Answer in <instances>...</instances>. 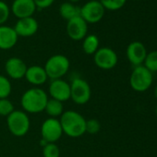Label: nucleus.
<instances>
[{
    "mask_svg": "<svg viewBox=\"0 0 157 157\" xmlns=\"http://www.w3.org/2000/svg\"><path fill=\"white\" fill-rule=\"evenodd\" d=\"M48 92L52 99L57 100L61 103L70 99V84L62 78L51 81Z\"/></svg>",
    "mask_w": 157,
    "mask_h": 157,
    "instance_id": "9b49d317",
    "label": "nucleus"
},
{
    "mask_svg": "<svg viewBox=\"0 0 157 157\" xmlns=\"http://www.w3.org/2000/svg\"><path fill=\"white\" fill-rule=\"evenodd\" d=\"M7 125L13 136L23 137L30 130L31 121L26 112L22 110H14L7 117Z\"/></svg>",
    "mask_w": 157,
    "mask_h": 157,
    "instance_id": "20e7f679",
    "label": "nucleus"
},
{
    "mask_svg": "<svg viewBox=\"0 0 157 157\" xmlns=\"http://www.w3.org/2000/svg\"><path fill=\"white\" fill-rule=\"evenodd\" d=\"M10 15V8L9 5L0 0V26L4 25V23L9 20Z\"/></svg>",
    "mask_w": 157,
    "mask_h": 157,
    "instance_id": "a878e982",
    "label": "nucleus"
},
{
    "mask_svg": "<svg viewBox=\"0 0 157 157\" xmlns=\"http://www.w3.org/2000/svg\"><path fill=\"white\" fill-rule=\"evenodd\" d=\"M62 127L59 119L49 117L45 119L41 126L42 140L47 143H56L63 135Z\"/></svg>",
    "mask_w": 157,
    "mask_h": 157,
    "instance_id": "0eeeda50",
    "label": "nucleus"
},
{
    "mask_svg": "<svg viewBox=\"0 0 157 157\" xmlns=\"http://www.w3.org/2000/svg\"><path fill=\"white\" fill-rule=\"evenodd\" d=\"M26 63L20 57H10L5 63V70L7 75L13 80H21L25 77L27 70Z\"/></svg>",
    "mask_w": 157,
    "mask_h": 157,
    "instance_id": "ddd939ff",
    "label": "nucleus"
},
{
    "mask_svg": "<svg viewBox=\"0 0 157 157\" xmlns=\"http://www.w3.org/2000/svg\"><path fill=\"white\" fill-rule=\"evenodd\" d=\"M19 36L13 27L6 25L0 26V49L10 50L13 48L16 45Z\"/></svg>",
    "mask_w": 157,
    "mask_h": 157,
    "instance_id": "f3484780",
    "label": "nucleus"
},
{
    "mask_svg": "<svg viewBox=\"0 0 157 157\" xmlns=\"http://www.w3.org/2000/svg\"><path fill=\"white\" fill-rule=\"evenodd\" d=\"M69 59L64 55H54L50 56L44 65V69L48 78L51 81L62 78L69 70Z\"/></svg>",
    "mask_w": 157,
    "mask_h": 157,
    "instance_id": "7ed1b4c3",
    "label": "nucleus"
},
{
    "mask_svg": "<svg viewBox=\"0 0 157 157\" xmlns=\"http://www.w3.org/2000/svg\"><path fill=\"white\" fill-rule=\"evenodd\" d=\"M101 129V124L97 119L92 118L89 120H86V132L89 134L94 135L98 133Z\"/></svg>",
    "mask_w": 157,
    "mask_h": 157,
    "instance_id": "bb28decb",
    "label": "nucleus"
},
{
    "mask_svg": "<svg viewBox=\"0 0 157 157\" xmlns=\"http://www.w3.org/2000/svg\"><path fill=\"white\" fill-rule=\"evenodd\" d=\"M154 94H155V97L157 99V86L155 87V90H154Z\"/></svg>",
    "mask_w": 157,
    "mask_h": 157,
    "instance_id": "c756f323",
    "label": "nucleus"
},
{
    "mask_svg": "<svg viewBox=\"0 0 157 157\" xmlns=\"http://www.w3.org/2000/svg\"><path fill=\"white\" fill-rule=\"evenodd\" d=\"M24 78H26V81L29 83L34 86H41L44 84L46 81L48 80V77H47L44 67L38 66V65L28 67Z\"/></svg>",
    "mask_w": 157,
    "mask_h": 157,
    "instance_id": "dca6fc26",
    "label": "nucleus"
},
{
    "mask_svg": "<svg viewBox=\"0 0 157 157\" xmlns=\"http://www.w3.org/2000/svg\"><path fill=\"white\" fill-rule=\"evenodd\" d=\"M44 157H59L60 149L56 143H46L43 147Z\"/></svg>",
    "mask_w": 157,
    "mask_h": 157,
    "instance_id": "393cba45",
    "label": "nucleus"
},
{
    "mask_svg": "<svg viewBox=\"0 0 157 157\" xmlns=\"http://www.w3.org/2000/svg\"><path fill=\"white\" fill-rule=\"evenodd\" d=\"M12 91V85L9 78L0 75V99L8 98Z\"/></svg>",
    "mask_w": 157,
    "mask_h": 157,
    "instance_id": "412c9836",
    "label": "nucleus"
},
{
    "mask_svg": "<svg viewBox=\"0 0 157 157\" xmlns=\"http://www.w3.org/2000/svg\"><path fill=\"white\" fill-rule=\"evenodd\" d=\"M33 1L35 3L36 8L44 10V9H47L51 7L56 0H33Z\"/></svg>",
    "mask_w": 157,
    "mask_h": 157,
    "instance_id": "cd10ccee",
    "label": "nucleus"
},
{
    "mask_svg": "<svg viewBox=\"0 0 157 157\" xmlns=\"http://www.w3.org/2000/svg\"><path fill=\"white\" fill-rule=\"evenodd\" d=\"M129 83L134 91L139 93L145 92L152 83V73L143 65L137 66L130 75Z\"/></svg>",
    "mask_w": 157,
    "mask_h": 157,
    "instance_id": "39448f33",
    "label": "nucleus"
},
{
    "mask_svg": "<svg viewBox=\"0 0 157 157\" xmlns=\"http://www.w3.org/2000/svg\"><path fill=\"white\" fill-rule=\"evenodd\" d=\"M13 103L8 98L0 99V116L8 117L14 111Z\"/></svg>",
    "mask_w": 157,
    "mask_h": 157,
    "instance_id": "b1692460",
    "label": "nucleus"
},
{
    "mask_svg": "<svg viewBox=\"0 0 157 157\" xmlns=\"http://www.w3.org/2000/svg\"><path fill=\"white\" fill-rule=\"evenodd\" d=\"M105 10L98 0H91L81 8V17L87 23H97L105 16Z\"/></svg>",
    "mask_w": 157,
    "mask_h": 157,
    "instance_id": "6e6552de",
    "label": "nucleus"
},
{
    "mask_svg": "<svg viewBox=\"0 0 157 157\" xmlns=\"http://www.w3.org/2000/svg\"><path fill=\"white\" fill-rule=\"evenodd\" d=\"M127 57L128 61L135 67L140 66L144 63L147 56V50L145 45L138 41L130 43L127 47Z\"/></svg>",
    "mask_w": 157,
    "mask_h": 157,
    "instance_id": "4468645a",
    "label": "nucleus"
},
{
    "mask_svg": "<svg viewBox=\"0 0 157 157\" xmlns=\"http://www.w3.org/2000/svg\"><path fill=\"white\" fill-rule=\"evenodd\" d=\"M44 111L46 114L53 118H57L58 117H61V115L64 113V106L63 103L55 100V99H48V102L46 104Z\"/></svg>",
    "mask_w": 157,
    "mask_h": 157,
    "instance_id": "aec40b11",
    "label": "nucleus"
},
{
    "mask_svg": "<svg viewBox=\"0 0 157 157\" xmlns=\"http://www.w3.org/2000/svg\"><path fill=\"white\" fill-rule=\"evenodd\" d=\"M36 9L33 0H14L11 4L10 12L20 20L33 17Z\"/></svg>",
    "mask_w": 157,
    "mask_h": 157,
    "instance_id": "f8f14e48",
    "label": "nucleus"
},
{
    "mask_svg": "<svg viewBox=\"0 0 157 157\" xmlns=\"http://www.w3.org/2000/svg\"><path fill=\"white\" fill-rule=\"evenodd\" d=\"M59 14L64 20L67 21L75 17L81 16V8L67 1L62 3L59 7Z\"/></svg>",
    "mask_w": 157,
    "mask_h": 157,
    "instance_id": "a211bd4d",
    "label": "nucleus"
},
{
    "mask_svg": "<svg viewBox=\"0 0 157 157\" xmlns=\"http://www.w3.org/2000/svg\"><path fill=\"white\" fill-rule=\"evenodd\" d=\"M99 49V38L95 34H87L82 41V50L86 55H94Z\"/></svg>",
    "mask_w": 157,
    "mask_h": 157,
    "instance_id": "6ab92c4d",
    "label": "nucleus"
},
{
    "mask_svg": "<svg viewBox=\"0 0 157 157\" xmlns=\"http://www.w3.org/2000/svg\"><path fill=\"white\" fill-rule=\"evenodd\" d=\"M13 28L19 37H31L37 33L39 23L33 17H29L18 20Z\"/></svg>",
    "mask_w": 157,
    "mask_h": 157,
    "instance_id": "2eb2a0df",
    "label": "nucleus"
},
{
    "mask_svg": "<svg viewBox=\"0 0 157 157\" xmlns=\"http://www.w3.org/2000/svg\"><path fill=\"white\" fill-rule=\"evenodd\" d=\"M98 1L103 5L105 10L114 11L122 9L125 6L127 0H98Z\"/></svg>",
    "mask_w": 157,
    "mask_h": 157,
    "instance_id": "5701e85b",
    "label": "nucleus"
},
{
    "mask_svg": "<svg viewBox=\"0 0 157 157\" xmlns=\"http://www.w3.org/2000/svg\"><path fill=\"white\" fill-rule=\"evenodd\" d=\"M59 121L63 133L70 138H80L86 133V119L78 112L64 111Z\"/></svg>",
    "mask_w": 157,
    "mask_h": 157,
    "instance_id": "f257e3e1",
    "label": "nucleus"
},
{
    "mask_svg": "<svg viewBox=\"0 0 157 157\" xmlns=\"http://www.w3.org/2000/svg\"><path fill=\"white\" fill-rule=\"evenodd\" d=\"M48 95L41 88L34 87L27 90L21 96V105L23 111L29 114L44 112L48 102Z\"/></svg>",
    "mask_w": 157,
    "mask_h": 157,
    "instance_id": "f03ea898",
    "label": "nucleus"
},
{
    "mask_svg": "<svg viewBox=\"0 0 157 157\" xmlns=\"http://www.w3.org/2000/svg\"><path fill=\"white\" fill-rule=\"evenodd\" d=\"M66 30L67 36L71 40L82 41L87 35L88 23L81 16H78L67 21Z\"/></svg>",
    "mask_w": 157,
    "mask_h": 157,
    "instance_id": "9d476101",
    "label": "nucleus"
},
{
    "mask_svg": "<svg viewBox=\"0 0 157 157\" xmlns=\"http://www.w3.org/2000/svg\"><path fill=\"white\" fill-rule=\"evenodd\" d=\"M143 66L151 73L157 72V50L151 51L147 54Z\"/></svg>",
    "mask_w": 157,
    "mask_h": 157,
    "instance_id": "4be33fe9",
    "label": "nucleus"
},
{
    "mask_svg": "<svg viewBox=\"0 0 157 157\" xmlns=\"http://www.w3.org/2000/svg\"><path fill=\"white\" fill-rule=\"evenodd\" d=\"M117 53L109 47H101L94 55V64L104 70L114 68L117 64Z\"/></svg>",
    "mask_w": 157,
    "mask_h": 157,
    "instance_id": "1a4fd4ad",
    "label": "nucleus"
},
{
    "mask_svg": "<svg viewBox=\"0 0 157 157\" xmlns=\"http://www.w3.org/2000/svg\"><path fill=\"white\" fill-rule=\"evenodd\" d=\"M92 96L90 84L82 78H76L70 83V99L77 105L87 104Z\"/></svg>",
    "mask_w": 157,
    "mask_h": 157,
    "instance_id": "423d86ee",
    "label": "nucleus"
},
{
    "mask_svg": "<svg viewBox=\"0 0 157 157\" xmlns=\"http://www.w3.org/2000/svg\"><path fill=\"white\" fill-rule=\"evenodd\" d=\"M80 0H68V2H70V3H72V4H76V3H78Z\"/></svg>",
    "mask_w": 157,
    "mask_h": 157,
    "instance_id": "c85d7f7f",
    "label": "nucleus"
},
{
    "mask_svg": "<svg viewBox=\"0 0 157 157\" xmlns=\"http://www.w3.org/2000/svg\"><path fill=\"white\" fill-rule=\"evenodd\" d=\"M155 114H156V116H157V106H156V108H155Z\"/></svg>",
    "mask_w": 157,
    "mask_h": 157,
    "instance_id": "7c9ffc66",
    "label": "nucleus"
}]
</instances>
